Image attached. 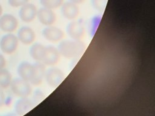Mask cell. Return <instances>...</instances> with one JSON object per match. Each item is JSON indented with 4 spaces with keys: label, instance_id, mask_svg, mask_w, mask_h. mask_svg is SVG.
<instances>
[{
    "label": "cell",
    "instance_id": "cell-7",
    "mask_svg": "<svg viewBox=\"0 0 155 116\" xmlns=\"http://www.w3.org/2000/svg\"><path fill=\"white\" fill-rule=\"evenodd\" d=\"M39 21L46 26L51 25L56 20L55 13L51 10L45 7H42L37 11L36 14Z\"/></svg>",
    "mask_w": 155,
    "mask_h": 116
},
{
    "label": "cell",
    "instance_id": "cell-16",
    "mask_svg": "<svg viewBox=\"0 0 155 116\" xmlns=\"http://www.w3.org/2000/svg\"><path fill=\"white\" fill-rule=\"evenodd\" d=\"M45 47L41 44H34L30 49V55L31 57L36 62H42L44 53Z\"/></svg>",
    "mask_w": 155,
    "mask_h": 116
},
{
    "label": "cell",
    "instance_id": "cell-23",
    "mask_svg": "<svg viewBox=\"0 0 155 116\" xmlns=\"http://www.w3.org/2000/svg\"><path fill=\"white\" fill-rule=\"evenodd\" d=\"M6 65V60L4 56L0 53V69L5 68Z\"/></svg>",
    "mask_w": 155,
    "mask_h": 116
},
{
    "label": "cell",
    "instance_id": "cell-17",
    "mask_svg": "<svg viewBox=\"0 0 155 116\" xmlns=\"http://www.w3.org/2000/svg\"><path fill=\"white\" fill-rule=\"evenodd\" d=\"M12 76L10 72L5 68L0 69V88L4 89L10 86Z\"/></svg>",
    "mask_w": 155,
    "mask_h": 116
},
{
    "label": "cell",
    "instance_id": "cell-5",
    "mask_svg": "<svg viewBox=\"0 0 155 116\" xmlns=\"http://www.w3.org/2000/svg\"><path fill=\"white\" fill-rule=\"evenodd\" d=\"M18 21L15 16L11 14H4L0 17V29L6 33H12L18 27Z\"/></svg>",
    "mask_w": 155,
    "mask_h": 116
},
{
    "label": "cell",
    "instance_id": "cell-4",
    "mask_svg": "<svg viewBox=\"0 0 155 116\" xmlns=\"http://www.w3.org/2000/svg\"><path fill=\"white\" fill-rule=\"evenodd\" d=\"M45 80L47 84L53 88L59 86L65 78L64 72L58 68H51L45 72Z\"/></svg>",
    "mask_w": 155,
    "mask_h": 116
},
{
    "label": "cell",
    "instance_id": "cell-1",
    "mask_svg": "<svg viewBox=\"0 0 155 116\" xmlns=\"http://www.w3.org/2000/svg\"><path fill=\"white\" fill-rule=\"evenodd\" d=\"M85 48V45L79 40H65L58 47V51L62 56L70 59L81 55Z\"/></svg>",
    "mask_w": 155,
    "mask_h": 116
},
{
    "label": "cell",
    "instance_id": "cell-18",
    "mask_svg": "<svg viewBox=\"0 0 155 116\" xmlns=\"http://www.w3.org/2000/svg\"><path fill=\"white\" fill-rule=\"evenodd\" d=\"M63 2L64 0H40V3L43 7L51 10L61 7Z\"/></svg>",
    "mask_w": 155,
    "mask_h": 116
},
{
    "label": "cell",
    "instance_id": "cell-14",
    "mask_svg": "<svg viewBox=\"0 0 155 116\" xmlns=\"http://www.w3.org/2000/svg\"><path fill=\"white\" fill-rule=\"evenodd\" d=\"M17 72L20 78L30 82L33 76V65L27 61L22 62L18 65Z\"/></svg>",
    "mask_w": 155,
    "mask_h": 116
},
{
    "label": "cell",
    "instance_id": "cell-11",
    "mask_svg": "<svg viewBox=\"0 0 155 116\" xmlns=\"http://www.w3.org/2000/svg\"><path fill=\"white\" fill-rule=\"evenodd\" d=\"M33 65V73L30 82L35 86L39 85L42 82L45 76V65L42 62H36Z\"/></svg>",
    "mask_w": 155,
    "mask_h": 116
},
{
    "label": "cell",
    "instance_id": "cell-20",
    "mask_svg": "<svg viewBox=\"0 0 155 116\" xmlns=\"http://www.w3.org/2000/svg\"><path fill=\"white\" fill-rule=\"evenodd\" d=\"M29 1L30 0H8V3L13 7H19L28 3Z\"/></svg>",
    "mask_w": 155,
    "mask_h": 116
},
{
    "label": "cell",
    "instance_id": "cell-19",
    "mask_svg": "<svg viewBox=\"0 0 155 116\" xmlns=\"http://www.w3.org/2000/svg\"><path fill=\"white\" fill-rule=\"evenodd\" d=\"M108 0H91L92 7L98 11H103L107 5Z\"/></svg>",
    "mask_w": 155,
    "mask_h": 116
},
{
    "label": "cell",
    "instance_id": "cell-3",
    "mask_svg": "<svg viewBox=\"0 0 155 116\" xmlns=\"http://www.w3.org/2000/svg\"><path fill=\"white\" fill-rule=\"evenodd\" d=\"M19 40L17 36L8 33L4 35L0 40V48L6 54H13L17 49Z\"/></svg>",
    "mask_w": 155,
    "mask_h": 116
},
{
    "label": "cell",
    "instance_id": "cell-25",
    "mask_svg": "<svg viewBox=\"0 0 155 116\" xmlns=\"http://www.w3.org/2000/svg\"><path fill=\"white\" fill-rule=\"evenodd\" d=\"M2 7L0 4V17L2 16Z\"/></svg>",
    "mask_w": 155,
    "mask_h": 116
},
{
    "label": "cell",
    "instance_id": "cell-12",
    "mask_svg": "<svg viewBox=\"0 0 155 116\" xmlns=\"http://www.w3.org/2000/svg\"><path fill=\"white\" fill-rule=\"evenodd\" d=\"M17 37L22 44L24 45H30L32 44L36 37V34L33 30L27 26H24L20 28L18 31Z\"/></svg>",
    "mask_w": 155,
    "mask_h": 116
},
{
    "label": "cell",
    "instance_id": "cell-15",
    "mask_svg": "<svg viewBox=\"0 0 155 116\" xmlns=\"http://www.w3.org/2000/svg\"><path fill=\"white\" fill-rule=\"evenodd\" d=\"M34 105L33 102L27 97L20 98L15 103V111L18 115H21L30 111Z\"/></svg>",
    "mask_w": 155,
    "mask_h": 116
},
{
    "label": "cell",
    "instance_id": "cell-13",
    "mask_svg": "<svg viewBox=\"0 0 155 116\" xmlns=\"http://www.w3.org/2000/svg\"><path fill=\"white\" fill-rule=\"evenodd\" d=\"M61 11L63 17L67 19L72 20L78 17L79 8L77 4L68 1L62 4Z\"/></svg>",
    "mask_w": 155,
    "mask_h": 116
},
{
    "label": "cell",
    "instance_id": "cell-10",
    "mask_svg": "<svg viewBox=\"0 0 155 116\" xmlns=\"http://www.w3.org/2000/svg\"><path fill=\"white\" fill-rule=\"evenodd\" d=\"M67 33L71 39L79 40L84 35L85 28L80 22L72 21L67 26Z\"/></svg>",
    "mask_w": 155,
    "mask_h": 116
},
{
    "label": "cell",
    "instance_id": "cell-8",
    "mask_svg": "<svg viewBox=\"0 0 155 116\" xmlns=\"http://www.w3.org/2000/svg\"><path fill=\"white\" fill-rule=\"evenodd\" d=\"M43 37L50 42H56L61 40L64 36V31L56 27L48 26L42 32Z\"/></svg>",
    "mask_w": 155,
    "mask_h": 116
},
{
    "label": "cell",
    "instance_id": "cell-6",
    "mask_svg": "<svg viewBox=\"0 0 155 116\" xmlns=\"http://www.w3.org/2000/svg\"><path fill=\"white\" fill-rule=\"evenodd\" d=\"M37 11V8L34 4L28 2L21 7L19 11V18L24 22H30L36 18Z\"/></svg>",
    "mask_w": 155,
    "mask_h": 116
},
{
    "label": "cell",
    "instance_id": "cell-9",
    "mask_svg": "<svg viewBox=\"0 0 155 116\" xmlns=\"http://www.w3.org/2000/svg\"><path fill=\"white\" fill-rule=\"evenodd\" d=\"M60 58V53L58 49L53 46L45 47V53L42 62L45 65H54L56 64Z\"/></svg>",
    "mask_w": 155,
    "mask_h": 116
},
{
    "label": "cell",
    "instance_id": "cell-22",
    "mask_svg": "<svg viewBox=\"0 0 155 116\" xmlns=\"http://www.w3.org/2000/svg\"><path fill=\"white\" fill-rule=\"evenodd\" d=\"M5 101V95L4 92L2 89L0 88V108H2L4 104Z\"/></svg>",
    "mask_w": 155,
    "mask_h": 116
},
{
    "label": "cell",
    "instance_id": "cell-2",
    "mask_svg": "<svg viewBox=\"0 0 155 116\" xmlns=\"http://www.w3.org/2000/svg\"><path fill=\"white\" fill-rule=\"evenodd\" d=\"M10 86L12 92L20 98L28 97L31 92V87L29 82L20 77L12 79Z\"/></svg>",
    "mask_w": 155,
    "mask_h": 116
},
{
    "label": "cell",
    "instance_id": "cell-21",
    "mask_svg": "<svg viewBox=\"0 0 155 116\" xmlns=\"http://www.w3.org/2000/svg\"><path fill=\"white\" fill-rule=\"evenodd\" d=\"M44 94L40 89H37L33 95V103H38L44 98Z\"/></svg>",
    "mask_w": 155,
    "mask_h": 116
},
{
    "label": "cell",
    "instance_id": "cell-24",
    "mask_svg": "<svg viewBox=\"0 0 155 116\" xmlns=\"http://www.w3.org/2000/svg\"><path fill=\"white\" fill-rule=\"evenodd\" d=\"M69 1H70L71 2H73L76 4H78L82 3L84 1V0H69Z\"/></svg>",
    "mask_w": 155,
    "mask_h": 116
}]
</instances>
